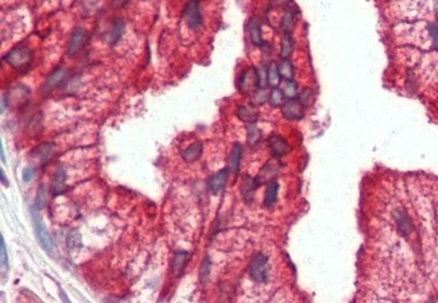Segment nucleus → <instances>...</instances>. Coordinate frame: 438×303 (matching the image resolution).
Returning <instances> with one entry per match:
<instances>
[{"label":"nucleus","mask_w":438,"mask_h":303,"mask_svg":"<svg viewBox=\"0 0 438 303\" xmlns=\"http://www.w3.org/2000/svg\"><path fill=\"white\" fill-rule=\"evenodd\" d=\"M294 49V41L291 38V34H283L282 43H281V57L282 59L290 57V54L293 53Z\"/></svg>","instance_id":"obj_26"},{"label":"nucleus","mask_w":438,"mask_h":303,"mask_svg":"<svg viewBox=\"0 0 438 303\" xmlns=\"http://www.w3.org/2000/svg\"><path fill=\"white\" fill-rule=\"evenodd\" d=\"M430 45L433 49H438V23H427Z\"/></svg>","instance_id":"obj_34"},{"label":"nucleus","mask_w":438,"mask_h":303,"mask_svg":"<svg viewBox=\"0 0 438 303\" xmlns=\"http://www.w3.org/2000/svg\"><path fill=\"white\" fill-rule=\"evenodd\" d=\"M124 30H126V23H124L123 19L116 18V19L112 21L111 30H110V33H108L110 34V45L114 46L120 41V38L123 37Z\"/></svg>","instance_id":"obj_17"},{"label":"nucleus","mask_w":438,"mask_h":303,"mask_svg":"<svg viewBox=\"0 0 438 303\" xmlns=\"http://www.w3.org/2000/svg\"><path fill=\"white\" fill-rule=\"evenodd\" d=\"M37 210L38 209L35 208V206L31 208V220H33L34 230H35V234H37L38 243L41 244V247L46 251V252H51L54 248L53 238H51V236H50L49 230L46 229V226L43 225L41 216H39V213H38Z\"/></svg>","instance_id":"obj_3"},{"label":"nucleus","mask_w":438,"mask_h":303,"mask_svg":"<svg viewBox=\"0 0 438 303\" xmlns=\"http://www.w3.org/2000/svg\"><path fill=\"white\" fill-rule=\"evenodd\" d=\"M278 168H279L278 164L275 163V162H268V163L260 170L258 176H256V180L259 182V185L264 184V182L268 184L270 180L274 179L275 175H277V172H278Z\"/></svg>","instance_id":"obj_21"},{"label":"nucleus","mask_w":438,"mask_h":303,"mask_svg":"<svg viewBox=\"0 0 438 303\" xmlns=\"http://www.w3.org/2000/svg\"><path fill=\"white\" fill-rule=\"evenodd\" d=\"M285 101H286V96L283 93V90L279 88H272L268 93V103L272 107H282Z\"/></svg>","instance_id":"obj_27"},{"label":"nucleus","mask_w":438,"mask_h":303,"mask_svg":"<svg viewBox=\"0 0 438 303\" xmlns=\"http://www.w3.org/2000/svg\"><path fill=\"white\" fill-rule=\"evenodd\" d=\"M394 220H395V224H397L398 229L401 230L402 234L407 236V234L411 233V230H413V224H411V221H410L409 216L406 214L405 210L402 209L395 210V212H394Z\"/></svg>","instance_id":"obj_13"},{"label":"nucleus","mask_w":438,"mask_h":303,"mask_svg":"<svg viewBox=\"0 0 438 303\" xmlns=\"http://www.w3.org/2000/svg\"><path fill=\"white\" fill-rule=\"evenodd\" d=\"M82 244L81 241V234H80V232H77V230H73V232H70L69 236H68V247H69L70 250H77V248H80Z\"/></svg>","instance_id":"obj_36"},{"label":"nucleus","mask_w":438,"mask_h":303,"mask_svg":"<svg viewBox=\"0 0 438 303\" xmlns=\"http://www.w3.org/2000/svg\"><path fill=\"white\" fill-rule=\"evenodd\" d=\"M60 296H61V298H62V299H64V300H65V302H66V303L69 302V299H68V296H66V295H65V292H64V291H62V290H60Z\"/></svg>","instance_id":"obj_43"},{"label":"nucleus","mask_w":438,"mask_h":303,"mask_svg":"<svg viewBox=\"0 0 438 303\" xmlns=\"http://www.w3.org/2000/svg\"><path fill=\"white\" fill-rule=\"evenodd\" d=\"M49 193H47V189H46L45 185H41L39 188H38V192H37V198H35V208H37L38 210L42 209V208H45L46 204H47V200H49V196H47Z\"/></svg>","instance_id":"obj_29"},{"label":"nucleus","mask_w":438,"mask_h":303,"mask_svg":"<svg viewBox=\"0 0 438 303\" xmlns=\"http://www.w3.org/2000/svg\"><path fill=\"white\" fill-rule=\"evenodd\" d=\"M278 69L283 80H293L294 78V68H293V64H291L289 58L281 61V64L278 65Z\"/></svg>","instance_id":"obj_28"},{"label":"nucleus","mask_w":438,"mask_h":303,"mask_svg":"<svg viewBox=\"0 0 438 303\" xmlns=\"http://www.w3.org/2000/svg\"><path fill=\"white\" fill-rule=\"evenodd\" d=\"M298 98L305 107H309L311 101H313V93H311L310 88H305V89L298 94Z\"/></svg>","instance_id":"obj_37"},{"label":"nucleus","mask_w":438,"mask_h":303,"mask_svg":"<svg viewBox=\"0 0 438 303\" xmlns=\"http://www.w3.org/2000/svg\"><path fill=\"white\" fill-rule=\"evenodd\" d=\"M238 88L242 93H247L248 90L256 88V69L255 68H248L242 73V76L238 80Z\"/></svg>","instance_id":"obj_9"},{"label":"nucleus","mask_w":438,"mask_h":303,"mask_svg":"<svg viewBox=\"0 0 438 303\" xmlns=\"http://www.w3.org/2000/svg\"><path fill=\"white\" fill-rule=\"evenodd\" d=\"M243 156V147L240 143H235L232 150H231V154L228 156V170L232 174H238L239 167H240V162H242Z\"/></svg>","instance_id":"obj_12"},{"label":"nucleus","mask_w":438,"mask_h":303,"mask_svg":"<svg viewBox=\"0 0 438 303\" xmlns=\"http://www.w3.org/2000/svg\"><path fill=\"white\" fill-rule=\"evenodd\" d=\"M66 190V172L65 168L60 167L56 170L53 176V182H51V186H50V194L51 197H58L64 194Z\"/></svg>","instance_id":"obj_8"},{"label":"nucleus","mask_w":438,"mask_h":303,"mask_svg":"<svg viewBox=\"0 0 438 303\" xmlns=\"http://www.w3.org/2000/svg\"><path fill=\"white\" fill-rule=\"evenodd\" d=\"M33 59H34L33 50L25 45L14 47L11 51H9V53L6 54L5 57H3V61L7 62V64L15 70L27 69V68L31 65Z\"/></svg>","instance_id":"obj_1"},{"label":"nucleus","mask_w":438,"mask_h":303,"mask_svg":"<svg viewBox=\"0 0 438 303\" xmlns=\"http://www.w3.org/2000/svg\"><path fill=\"white\" fill-rule=\"evenodd\" d=\"M202 155V143L201 142H196V143L190 144L189 147L181 151V156L186 163H193L196 160L200 159V156Z\"/></svg>","instance_id":"obj_15"},{"label":"nucleus","mask_w":438,"mask_h":303,"mask_svg":"<svg viewBox=\"0 0 438 303\" xmlns=\"http://www.w3.org/2000/svg\"><path fill=\"white\" fill-rule=\"evenodd\" d=\"M54 144L50 143V142H46V143H42L41 146H38L35 150H33V156H38V159L41 160L42 163H45L46 160L49 159L51 154H53Z\"/></svg>","instance_id":"obj_22"},{"label":"nucleus","mask_w":438,"mask_h":303,"mask_svg":"<svg viewBox=\"0 0 438 303\" xmlns=\"http://www.w3.org/2000/svg\"><path fill=\"white\" fill-rule=\"evenodd\" d=\"M433 11H434V15L438 18V0H434L433 2Z\"/></svg>","instance_id":"obj_39"},{"label":"nucleus","mask_w":438,"mask_h":303,"mask_svg":"<svg viewBox=\"0 0 438 303\" xmlns=\"http://www.w3.org/2000/svg\"><path fill=\"white\" fill-rule=\"evenodd\" d=\"M186 25L192 30H197L202 25V15H201L200 3L198 0H189L188 5L185 6L184 13H182Z\"/></svg>","instance_id":"obj_4"},{"label":"nucleus","mask_w":438,"mask_h":303,"mask_svg":"<svg viewBox=\"0 0 438 303\" xmlns=\"http://www.w3.org/2000/svg\"><path fill=\"white\" fill-rule=\"evenodd\" d=\"M268 148H270L271 154L275 156V158H281V156H285L287 152L290 151V147L282 136L279 135H271L268 138Z\"/></svg>","instance_id":"obj_11"},{"label":"nucleus","mask_w":438,"mask_h":303,"mask_svg":"<svg viewBox=\"0 0 438 303\" xmlns=\"http://www.w3.org/2000/svg\"><path fill=\"white\" fill-rule=\"evenodd\" d=\"M267 77H268V85L271 88H278L282 82V76L279 73L278 65L277 64H270L268 68H267Z\"/></svg>","instance_id":"obj_23"},{"label":"nucleus","mask_w":438,"mask_h":303,"mask_svg":"<svg viewBox=\"0 0 438 303\" xmlns=\"http://www.w3.org/2000/svg\"><path fill=\"white\" fill-rule=\"evenodd\" d=\"M2 160L6 163V155H5V148H3V144H2Z\"/></svg>","instance_id":"obj_44"},{"label":"nucleus","mask_w":438,"mask_h":303,"mask_svg":"<svg viewBox=\"0 0 438 303\" xmlns=\"http://www.w3.org/2000/svg\"><path fill=\"white\" fill-rule=\"evenodd\" d=\"M210 268H212V263H210V259L206 256V258H204L200 266V282L202 284L208 283L209 276H210Z\"/></svg>","instance_id":"obj_30"},{"label":"nucleus","mask_w":438,"mask_h":303,"mask_svg":"<svg viewBox=\"0 0 438 303\" xmlns=\"http://www.w3.org/2000/svg\"><path fill=\"white\" fill-rule=\"evenodd\" d=\"M268 85V77H267L266 68H258L256 69V88H266Z\"/></svg>","instance_id":"obj_35"},{"label":"nucleus","mask_w":438,"mask_h":303,"mask_svg":"<svg viewBox=\"0 0 438 303\" xmlns=\"http://www.w3.org/2000/svg\"><path fill=\"white\" fill-rule=\"evenodd\" d=\"M189 259H190V254L186 251H177L173 258L172 271L176 276H180L182 274V271L185 270V267L188 264Z\"/></svg>","instance_id":"obj_14"},{"label":"nucleus","mask_w":438,"mask_h":303,"mask_svg":"<svg viewBox=\"0 0 438 303\" xmlns=\"http://www.w3.org/2000/svg\"><path fill=\"white\" fill-rule=\"evenodd\" d=\"M228 174H230V170L228 168H223L218 172H216L214 175H212L208 179V190L212 194H218L222 192L223 189L226 188L227 179H228Z\"/></svg>","instance_id":"obj_7"},{"label":"nucleus","mask_w":438,"mask_h":303,"mask_svg":"<svg viewBox=\"0 0 438 303\" xmlns=\"http://www.w3.org/2000/svg\"><path fill=\"white\" fill-rule=\"evenodd\" d=\"M283 93L287 98H294L298 96V85L294 80H286L285 85H283Z\"/></svg>","instance_id":"obj_31"},{"label":"nucleus","mask_w":438,"mask_h":303,"mask_svg":"<svg viewBox=\"0 0 438 303\" xmlns=\"http://www.w3.org/2000/svg\"><path fill=\"white\" fill-rule=\"evenodd\" d=\"M236 116L242 120L243 123L247 124H255L259 119L258 111H255L254 108L247 107V105H239L236 109Z\"/></svg>","instance_id":"obj_18"},{"label":"nucleus","mask_w":438,"mask_h":303,"mask_svg":"<svg viewBox=\"0 0 438 303\" xmlns=\"http://www.w3.org/2000/svg\"><path fill=\"white\" fill-rule=\"evenodd\" d=\"M68 78V72L64 68H57L53 73L50 74L49 77L46 78L45 84H43V92H51L53 89L62 85Z\"/></svg>","instance_id":"obj_10"},{"label":"nucleus","mask_w":438,"mask_h":303,"mask_svg":"<svg viewBox=\"0 0 438 303\" xmlns=\"http://www.w3.org/2000/svg\"><path fill=\"white\" fill-rule=\"evenodd\" d=\"M0 176H2V182H3V185H5V186H9V180L6 179L5 171H3V170L0 171Z\"/></svg>","instance_id":"obj_40"},{"label":"nucleus","mask_w":438,"mask_h":303,"mask_svg":"<svg viewBox=\"0 0 438 303\" xmlns=\"http://www.w3.org/2000/svg\"><path fill=\"white\" fill-rule=\"evenodd\" d=\"M34 174H35V168L33 166H29L23 170V182H30V180L34 178Z\"/></svg>","instance_id":"obj_38"},{"label":"nucleus","mask_w":438,"mask_h":303,"mask_svg":"<svg viewBox=\"0 0 438 303\" xmlns=\"http://www.w3.org/2000/svg\"><path fill=\"white\" fill-rule=\"evenodd\" d=\"M278 190H279V184L275 179L270 180L267 184L266 193H264V200H263V205L266 208H271L274 206V204L277 202V198H278Z\"/></svg>","instance_id":"obj_19"},{"label":"nucleus","mask_w":438,"mask_h":303,"mask_svg":"<svg viewBox=\"0 0 438 303\" xmlns=\"http://www.w3.org/2000/svg\"><path fill=\"white\" fill-rule=\"evenodd\" d=\"M6 112V96H3L2 97V113H5Z\"/></svg>","instance_id":"obj_42"},{"label":"nucleus","mask_w":438,"mask_h":303,"mask_svg":"<svg viewBox=\"0 0 438 303\" xmlns=\"http://www.w3.org/2000/svg\"><path fill=\"white\" fill-rule=\"evenodd\" d=\"M295 26V13L293 10L287 9V11L285 13L282 18V22H281V27L283 30V34H291L293 29Z\"/></svg>","instance_id":"obj_25"},{"label":"nucleus","mask_w":438,"mask_h":303,"mask_svg":"<svg viewBox=\"0 0 438 303\" xmlns=\"http://www.w3.org/2000/svg\"><path fill=\"white\" fill-rule=\"evenodd\" d=\"M247 30H248V34H250L251 42L254 43L255 46L258 47H262L264 45L262 38V29H260V23H259L258 19H251L247 25Z\"/></svg>","instance_id":"obj_16"},{"label":"nucleus","mask_w":438,"mask_h":303,"mask_svg":"<svg viewBox=\"0 0 438 303\" xmlns=\"http://www.w3.org/2000/svg\"><path fill=\"white\" fill-rule=\"evenodd\" d=\"M266 101H268V93H267L266 88H260V89L255 90V93L252 94V104L254 105H262Z\"/></svg>","instance_id":"obj_33"},{"label":"nucleus","mask_w":438,"mask_h":303,"mask_svg":"<svg viewBox=\"0 0 438 303\" xmlns=\"http://www.w3.org/2000/svg\"><path fill=\"white\" fill-rule=\"evenodd\" d=\"M86 39H88V34H86L85 30L82 27H76L72 31V35H70L69 45H68V50H66L68 55L74 57L84 47Z\"/></svg>","instance_id":"obj_6"},{"label":"nucleus","mask_w":438,"mask_h":303,"mask_svg":"<svg viewBox=\"0 0 438 303\" xmlns=\"http://www.w3.org/2000/svg\"><path fill=\"white\" fill-rule=\"evenodd\" d=\"M0 246H2V272H3V280H6V272L9 271V255H7V247H6L5 237H0Z\"/></svg>","instance_id":"obj_32"},{"label":"nucleus","mask_w":438,"mask_h":303,"mask_svg":"<svg viewBox=\"0 0 438 303\" xmlns=\"http://www.w3.org/2000/svg\"><path fill=\"white\" fill-rule=\"evenodd\" d=\"M260 139H262L260 130L255 124H248V127H247V144L250 147H255V146H258Z\"/></svg>","instance_id":"obj_24"},{"label":"nucleus","mask_w":438,"mask_h":303,"mask_svg":"<svg viewBox=\"0 0 438 303\" xmlns=\"http://www.w3.org/2000/svg\"><path fill=\"white\" fill-rule=\"evenodd\" d=\"M305 105L299 101L298 97L287 98L285 104L282 105V115L286 120L290 122H297L303 117L305 113Z\"/></svg>","instance_id":"obj_5"},{"label":"nucleus","mask_w":438,"mask_h":303,"mask_svg":"<svg viewBox=\"0 0 438 303\" xmlns=\"http://www.w3.org/2000/svg\"><path fill=\"white\" fill-rule=\"evenodd\" d=\"M259 186H260V185H259V182L256 180V178H252V176L250 175L244 176V178H243V186H242L243 198H244L247 202H250V201L252 200V196H254L255 190H256Z\"/></svg>","instance_id":"obj_20"},{"label":"nucleus","mask_w":438,"mask_h":303,"mask_svg":"<svg viewBox=\"0 0 438 303\" xmlns=\"http://www.w3.org/2000/svg\"><path fill=\"white\" fill-rule=\"evenodd\" d=\"M248 275L256 283H266L268 278V258L263 254H256L251 259Z\"/></svg>","instance_id":"obj_2"},{"label":"nucleus","mask_w":438,"mask_h":303,"mask_svg":"<svg viewBox=\"0 0 438 303\" xmlns=\"http://www.w3.org/2000/svg\"><path fill=\"white\" fill-rule=\"evenodd\" d=\"M127 3V0H115V3L114 5L116 6V7H122V6H124Z\"/></svg>","instance_id":"obj_41"}]
</instances>
